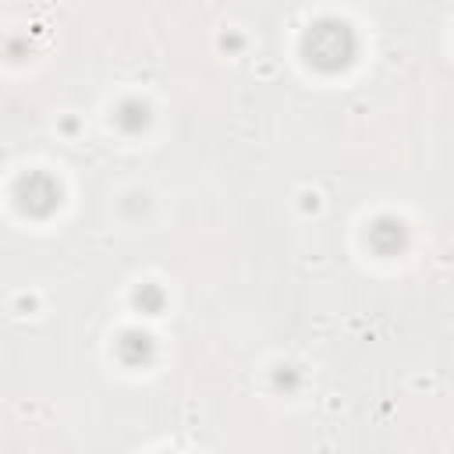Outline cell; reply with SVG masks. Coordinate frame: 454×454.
<instances>
[{"instance_id":"cell-1","label":"cell","mask_w":454,"mask_h":454,"mask_svg":"<svg viewBox=\"0 0 454 454\" xmlns=\"http://www.w3.org/2000/svg\"><path fill=\"white\" fill-rule=\"evenodd\" d=\"M301 50H305V60L312 67H319V71H340L355 57V32L344 21H337V18H323V21H316L305 32Z\"/></svg>"},{"instance_id":"cell-2","label":"cell","mask_w":454,"mask_h":454,"mask_svg":"<svg viewBox=\"0 0 454 454\" xmlns=\"http://www.w3.org/2000/svg\"><path fill=\"white\" fill-rule=\"evenodd\" d=\"M14 199H18V209L21 213H28V216H50L60 206V184L46 170H28V174L18 177Z\"/></svg>"},{"instance_id":"cell-3","label":"cell","mask_w":454,"mask_h":454,"mask_svg":"<svg viewBox=\"0 0 454 454\" xmlns=\"http://www.w3.org/2000/svg\"><path fill=\"white\" fill-rule=\"evenodd\" d=\"M369 245L380 255H397L408 245V227L397 216H376L369 223Z\"/></svg>"},{"instance_id":"cell-4","label":"cell","mask_w":454,"mask_h":454,"mask_svg":"<svg viewBox=\"0 0 454 454\" xmlns=\"http://www.w3.org/2000/svg\"><path fill=\"white\" fill-rule=\"evenodd\" d=\"M117 355H121L124 365H145V362H153L156 344L145 330H124L121 340H117Z\"/></svg>"},{"instance_id":"cell-5","label":"cell","mask_w":454,"mask_h":454,"mask_svg":"<svg viewBox=\"0 0 454 454\" xmlns=\"http://www.w3.org/2000/svg\"><path fill=\"white\" fill-rule=\"evenodd\" d=\"M114 121H117L121 131L135 135V131H142V128L149 124V103H142V99H124V103L117 106Z\"/></svg>"},{"instance_id":"cell-6","label":"cell","mask_w":454,"mask_h":454,"mask_svg":"<svg viewBox=\"0 0 454 454\" xmlns=\"http://www.w3.org/2000/svg\"><path fill=\"white\" fill-rule=\"evenodd\" d=\"M135 305H138L142 312H149V316H156V312L163 309V291H160L156 284H142V287L135 291Z\"/></svg>"},{"instance_id":"cell-7","label":"cell","mask_w":454,"mask_h":454,"mask_svg":"<svg viewBox=\"0 0 454 454\" xmlns=\"http://www.w3.org/2000/svg\"><path fill=\"white\" fill-rule=\"evenodd\" d=\"M273 383H277V387H284V390H294V387H298V372H294L291 365H280V369H277V376H273Z\"/></svg>"}]
</instances>
